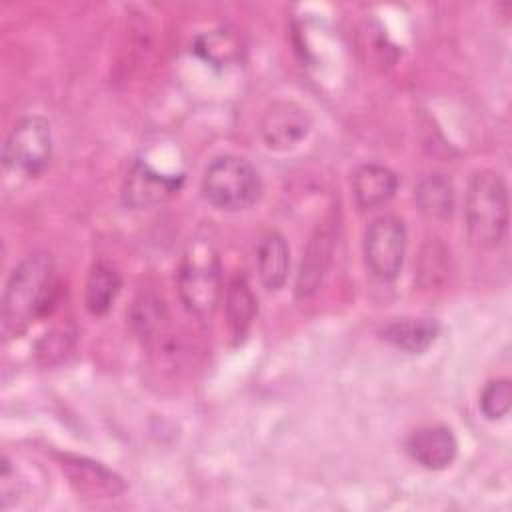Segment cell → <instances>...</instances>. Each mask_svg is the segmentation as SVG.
<instances>
[{
  "label": "cell",
  "instance_id": "cell-7",
  "mask_svg": "<svg viewBox=\"0 0 512 512\" xmlns=\"http://www.w3.org/2000/svg\"><path fill=\"white\" fill-rule=\"evenodd\" d=\"M312 126L310 114L296 102H272L260 120V134L268 148L290 150L300 144Z\"/></svg>",
  "mask_w": 512,
  "mask_h": 512
},
{
  "label": "cell",
  "instance_id": "cell-17",
  "mask_svg": "<svg viewBox=\"0 0 512 512\" xmlns=\"http://www.w3.org/2000/svg\"><path fill=\"white\" fill-rule=\"evenodd\" d=\"M256 314V296L244 276L230 280L226 288V318L234 338H242Z\"/></svg>",
  "mask_w": 512,
  "mask_h": 512
},
{
  "label": "cell",
  "instance_id": "cell-2",
  "mask_svg": "<svg viewBox=\"0 0 512 512\" xmlns=\"http://www.w3.org/2000/svg\"><path fill=\"white\" fill-rule=\"evenodd\" d=\"M508 188L492 170L476 172L466 190L468 238L478 248H496L508 230Z\"/></svg>",
  "mask_w": 512,
  "mask_h": 512
},
{
  "label": "cell",
  "instance_id": "cell-3",
  "mask_svg": "<svg viewBox=\"0 0 512 512\" xmlns=\"http://www.w3.org/2000/svg\"><path fill=\"white\" fill-rule=\"evenodd\" d=\"M178 292L192 314L208 316L214 312L222 292V274L220 258L210 238H194L186 246L178 268Z\"/></svg>",
  "mask_w": 512,
  "mask_h": 512
},
{
  "label": "cell",
  "instance_id": "cell-15",
  "mask_svg": "<svg viewBox=\"0 0 512 512\" xmlns=\"http://www.w3.org/2000/svg\"><path fill=\"white\" fill-rule=\"evenodd\" d=\"M120 274L106 262H96L86 280V308L94 316L106 314L120 294Z\"/></svg>",
  "mask_w": 512,
  "mask_h": 512
},
{
  "label": "cell",
  "instance_id": "cell-1",
  "mask_svg": "<svg viewBox=\"0 0 512 512\" xmlns=\"http://www.w3.org/2000/svg\"><path fill=\"white\" fill-rule=\"evenodd\" d=\"M56 298L54 262L48 252L36 250L12 270L2 300L4 338L20 336L34 320L44 316Z\"/></svg>",
  "mask_w": 512,
  "mask_h": 512
},
{
  "label": "cell",
  "instance_id": "cell-16",
  "mask_svg": "<svg viewBox=\"0 0 512 512\" xmlns=\"http://www.w3.org/2000/svg\"><path fill=\"white\" fill-rule=\"evenodd\" d=\"M414 200L430 218H448L454 206V190L444 174H426L414 188Z\"/></svg>",
  "mask_w": 512,
  "mask_h": 512
},
{
  "label": "cell",
  "instance_id": "cell-11",
  "mask_svg": "<svg viewBox=\"0 0 512 512\" xmlns=\"http://www.w3.org/2000/svg\"><path fill=\"white\" fill-rule=\"evenodd\" d=\"M396 188V174L380 164H364L352 176V196L362 210L384 206L396 194Z\"/></svg>",
  "mask_w": 512,
  "mask_h": 512
},
{
  "label": "cell",
  "instance_id": "cell-6",
  "mask_svg": "<svg viewBox=\"0 0 512 512\" xmlns=\"http://www.w3.org/2000/svg\"><path fill=\"white\" fill-rule=\"evenodd\" d=\"M406 254V226L394 214L378 216L364 234V260L378 280H394Z\"/></svg>",
  "mask_w": 512,
  "mask_h": 512
},
{
  "label": "cell",
  "instance_id": "cell-14",
  "mask_svg": "<svg viewBox=\"0 0 512 512\" xmlns=\"http://www.w3.org/2000/svg\"><path fill=\"white\" fill-rule=\"evenodd\" d=\"M438 336V324L428 318H396L382 328V338L408 354L424 352Z\"/></svg>",
  "mask_w": 512,
  "mask_h": 512
},
{
  "label": "cell",
  "instance_id": "cell-13",
  "mask_svg": "<svg viewBox=\"0 0 512 512\" xmlns=\"http://www.w3.org/2000/svg\"><path fill=\"white\" fill-rule=\"evenodd\" d=\"M256 268L266 290H280L290 270V250L282 234L268 232L256 248Z\"/></svg>",
  "mask_w": 512,
  "mask_h": 512
},
{
  "label": "cell",
  "instance_id": "cell-12",
  "mask_svg": "<svg viewBox=\"0 0 512 512\" xmlns=\"http://www.w3.org/2000/svg\"><path fill=\"white\" fill-rule=\"evenodd\" d=\"M332 246H334L332 230L318 228L316 234L310 238L306 252L302 256L298 282H296L298 296H308L320 286L332 258Z\"/></svg>",
  "mask_w": 512,
  "mask_h": 512
},
{
  "label": "cell",
  "instance_id": "cell-10",
  "mask_svg": "<svg viewBox=\"0 0 512 512\" xmlns=\"http://www.w3.org/2000/svg\"><path fill=\"white\" fill-rule=\"evenodd\" d=\"M62 470L70 478V484L88 496H116L124 490V482L120 476L110 472L98 462L64 454Z\"/></svg>",
  "mask_w": 512,
  "mask_h": 512
},
{
  "label": "cell",
  "instance_id": "cell-8",
  "mask_svg": "<svg viewBox=\"0 0 512 512\" xmlns=\"http://www.w3.org/2000/svg\"><path fill=\"white\" fill-rule=\"evenodd\" d=\"M182 184L178 176H166L154 170L150 164L138 160L126 174L122 198L130 208H150L168 200Z\"/></svg>",
  "mask_w": 512,
  "mask_h": 512
},
{
  "label": "cell",
  "instance_id": "cell-9",
  "mask_svg": "<svg viewBox=\"0 0 512 512\" xmlns=\"http://www.w3.org/2000/svg\"><path fill=\"white\" fill-rule=\"evenodd\" d=\"M406 450L420 466L428 470H442L454 462L458 454V440L448 426H422L410 434Z\"/></svg>",
  "mask_w": 512,
  "mask_h": 512
},
{
  "label": "cell",
  "instance_id": "cell-4",
  "mask_svg": "<svg viewBox=\"0 0 512 512\" xmlns=\"http://www.w3.org/2000/svg\"><path fill=\"white\" fill-rule=\"evenodd\" d=\"M202 192L214 208L240 212L260 198L262 182L258 170L246 158L224 154L206 166Z\"/></svg>",
  "mask_w": 512,
  "mask_h": 512
},
{
  "label": "cell",
  "instance_id": "cell-5",
  "mask_svg": "<svg viewBox=\"0 0 512 512\" xmlns=\"http://www.w3.org/2000/svg\"><path fill=\"white\" fill-rule=\"evenodd\" d=\"M52 156L50 124L40 116L22 118L8 134L2 150L4 166L24 176L40 174Z\"/></svg>",
  "mask_w": 512,
  "mask_h": 512
},
{
  "label": "cell",
  "instance_id": "cell-18",
  "mask_svg": "<svg viewBox=\"0 0 512 512\" xmlns=\"http://www.w3.org/2000/svg\"><path fill=\"white\" fill-rule=\"evenodd\" d=\"M512 408V382L508 378L492 380L480 394V410L488 420H502Z\"/></svg>",
  "mask_w": 512,
  "mask_h": 512
}]
</instances>
